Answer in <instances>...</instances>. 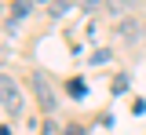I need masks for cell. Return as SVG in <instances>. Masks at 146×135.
Masks as SVG:
<instances>
[{
  "instance_id": "cell-4",
  "label": "cell",
  "mask_w": 146,
  "mask_h": 135,
  "mask_svg": "<svg viewBox=\"0 0 146 135\" xmlns=\"http://www.w3.org/2000/svg\"><path fill=\"white\" fill-rule=\"evenodd\" d=\"M131 4H135V0H102V7H106V11H113V15H124Z\"/></svg>"
},
{
  "instance_id": "cell-10",
  "label": "cell",
  "mask_w": 146,
  "mask_h": 135,
  "mask_svg": "<svg viewBox=\"0 0 146 135\" xmlns=\"http://www.w3.org/2000/svg\"><path fill=\"white\" fill-rule=\"evenodd\" d=\"M40 4H44V0H40Z\"/></svg>"
},
{
  "instance_id": "cell-3",
  "label": "cell",
  "mask_w": 146,
  "mask_h": 135,
  "mask_svg": "<svg viewBox=\"0 0 146 135\" xmlns=\"http://www.w3.org/2000/svg\"><path fill=\"white\" fill-rule=\"evenodd\" d=\"M117 33H121L124 40H139V37H143V26H139L135 19H124L121 26H117Z\"/></svg>"
},
{
  "instance_id": "cell-5",
  "label": "cell",
  "mask_w": 146,
  "mask_h": 135,
  "mask_svg": "<svg viewBox=\"0 0 146 135\" xmlns=\"http://www.w3.org/2000/svg\"><path fill=\"white\" fill-rule=\"evenodd\" d=\"M66 88H70V95H73V99H84V95H88V84H84L80 77H73Z\"/></svg>"
},
{
  "instance_id": "cell-2",
  "label": "cell",
  "mask_w": 146,
  "mask_h": 135,
  "mask_svg": "<svg viewBox=\"0 0 146 135\" xmlns=\"http://www.w3.org/2000/svg\"><path fill=\"white\" fill-rule=\"evenodd\" d=\"M33 91H36V99H40V106L51 113L55 110V91H51V84H48L44 73H33Z\"/></svg>"
},
{
  "instance_id": "cell-6",
  "label": "cell",
  "mask_w": 146,
  "mask_h": 135,
  "mask_svg": "<svg viewBox=\"0 0 146 135\" xmlns=\"http://www.w3.org/2000/svg\"><path fill=\"white\" fill-rule=\"evenodd\" d=\"M88 62H91V66H102V62H110V51H106V48H99V51H95Z\"/></svg>"
},
{
  "instance_id": "cell-8",
  "label": "cell",
  "mask_w": 146,
  "mask_h": 135,
  "mask_svg": "<svg viewBox=\"0 0 146 135\" xmlns=\"http://www.w3.org/2000/svg\"><path fill=\"white\" fill-rule=\"evenodd\" d=\"M124 91H128V77H117L113 80V95H124Z\"/></svg>"
},
{
  "instance_id": "cell-1",
  "label": "cell",
  "mask_w": 146,
  "mask_h": 135,
  "mask_svg": "<svg viewBox=\"0 0 146 135\" xmlns=\"http://www.w3.org/2000/svg\"><path fill=\"white\" fill-rule=\"evenodd\" d=\"M0 95H4V113H7V117H18V110H22V95H18V84L11 77L0 80Z\"/></svg>"
},
{
  "instance_id": "cell-7",
  "label": "cell",
  "mask_w": 146,
  "mask_h": 135,
  "mask_svg": "<svg viewBox=\"0 0 146 135\" xmlns=\"http://www.w3.org/2000/svg\"><path fill=\"white\" fill-rule=\"evenodd\" d=\"M29 4H33V0H18V4H15V19H22V15L29 11ZM15 19H11V22H15Z\"/></svg>"
},
{
  "instance_id": "cell-9",
  "label": "cell",
  "mask_w": 146,
  "mask_h": 135,
  "mask_svg": "<svg viewBox=\"0 0 146 135\" xmlns=\"http://www.w3.org/2000/svg\"><path fill=\"white\" fill-rule=\"evenodd\" d=\"M44 135H58V124L55 120H44Z\"/></svg>"
}]
</instances>
